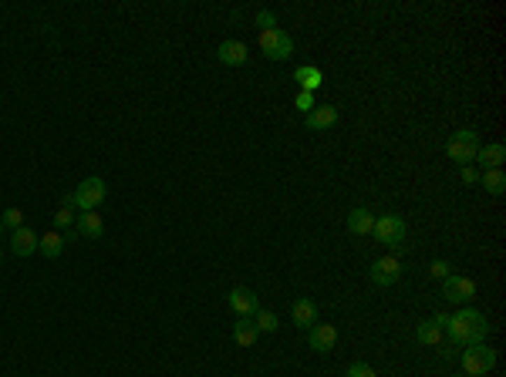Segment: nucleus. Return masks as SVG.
<instances>
[{
  "label": "nucleus",
  "instance_id": "f257e3e1",
  "mask_svg": "<svg viewBox=\"0 0 506 377\" xmlns=\"http://www.w3.org/2000/svg\"><path fill=\"white\" fill-rule=\"evenodd\" d=\"M489 334V320L486 313L472 310V306H463L459 313H452L446 323V337L449 343L456 347H472V343H483Z\"/></svg>",
  "mask_w": 506,
  "mask_h": 377
},
{
  "label": "nucleus",
  "instance_id": "f03ea898",
  "mask_svg": "<svg viewBox=\"0 0 506 377\" xmlns=\"http://www.w3.org/2000/svg\"><path fill=\"white\" fill-rule=\"evenodd\" d=\"M108 195V186H105V179H98V175H92V179H85L71 195H64V206L71 209H81V212H92V209L101 206V199Z\"/></svg>",
  "mask_w": 506,
  "mask_h": 377
},
{
  "label": "nucleus",
  "instance_id": "7ed1b4c3",
  "mask_svg": "<svg viewBox=\"0 0 506 377\" xmlns=\"http://www.w3.org/2000/svg\"><path fill=\"white\" fill-rule=\"evenodd\" d=\"M371 236H378V243L391 246V249H395L391 256H398V253L405 249V219L395 216V212L378 216V219H375V229H371Z\"/></svg>",
  "mask_w": 506,
  "mask_h": 377
},
{
  "label": "nucleus",
  "instance_id": "20e7f679",
  "mask_svg": "<svg viewBox=\"0 0 506 377\" xmlns=\"http://www.w3.org/2000/svg\"><path fill=\"white\" fill-rule=\"evenodd\" d=\"M463 371H466V377H486L493 367H496V350L493 347H486V343H472V347H466L463 350Z\"/></svg>",
  "mask_w": 506,
  "mask_h": 377
},
{
  "label": "nucleus",
  "instance_id": "39448f33",
  "mask_svg": "<svg viewBox=\"0 0 506 377\" xmlns=\"http://www.w3.org/2000/svg\"><path fill=\"white\" fill-rule=\"evenodd\" d=\"M449 158L452 162H459V165H469L472 158H476V151H479V135L472 132V128H459V132L449 138Z\"/></svg>",
  "mask_w": 506,
  "mask_h": 377
},
{
  "label": "nucleus",
  "instance_id": "423d86ee",
  "mask_svg": "<svg viewBox=\"0 0 506 377\" xmlns=\"http://www.w3.org/2000/svg\"><path fill=\"white\" fill-rule=\"evenodd\" d=\"M260 51L270 57V61H287L294 54V38L287 31L273 27V31H263L260 34Z\"/></svg>",
  "mask_w": 506,
  "mask_h": 377
},
{
  "label": "nucleus",
  "instance_id": "0eeeda50",
  "mask_svg": "<svg viewBox=\"0 0 506 377\" xmlns=\"http://www.w3.org/2000/svg\"><path fill=\"white\" fill-rule=\"evenodd\" d=\"M398 276H402V260L398 256H382V260L371 263V283L375 286H391V283H398Z\"/></svg>",
  "mask_w": 506,
  "mask_h": 377
},
{
  "label": "nucleus",
  "instance_id": "6e6552de",
  "mask_svg": "<svg viewBox=\"0 0 506 377\" xmlns=\"http://www.w3.org/2000/svg\"><path fill=\"white\" fill-rule=\"evenodd\" d=\"M442 297L449 303H469L476 297V283L469 280V276H446L442 280Z\"/></svg>",
  "mask_w": 506,
  "mask_h": 377
},
{
  "label": "nucleus",
  "instance_id": "1a4fd4ad",
  "mask_svg": "<svg viewBox=\"0 0 506 377\" xmlns=\"http://www.w3.org/2000/svg\"><path fill=\"white\" fill-rule=\"evenodd\" d=\"M308 343H311V350H317V354H328V350H334V343H338V327L334 323H314L311 330H308Z\"/></svg>",
  "mask_w": 506,
  "mask_h": 377
},
{
  "label": "nucleus",
  "instance_id": "9d476101",
  "mask_svg": "<svg viewBox=\"0 0 506 377\" xmlns=\"http://www.w3.org/2000/svg\"><path fill=\"white\" fill-rule=\"evenodd\" d=\"M247 44L243 40H223L219 47H216V61L219 64H226V68H240V64H247Z\"/></svg>",
  "mask_w": 506,
  "mask_h": 377
},
{
  "label": "nucleus",
  "instance_id": "9b49d317",
  "mask_svg": "<svg viewBox=\"0 0 506 377\" xmlns=\"http://www.w3.org/2000/svg\"><path fill=\"white\" fill-rule=\"evenodd\" d=\"M230 306H233L236 317H253L256 310H260V300H256V293L247 290V286H236L230 290Z\"/></svg>",
  "mask_w": 506,
  "mask_h": 377
},
{
  "label": "nucleus",
  "instance_id": "f8f14e48",
  "mask_svg": "<svg viewBox=\"0 0 506 377\" xmlns=\"http://www.w3.org/2000/svg\"><path fill=\"white\" fill-rule=\"evenodd\" d=\"M38 243H41V236L34 229L20 226V229H14V236H10V253H14V256H31V253H38Z\"/></svg>",
  "mask_w": 506,
  "mask_h": 377
},
{
  "label": "nucleus",
  "instance_id": "ddd939ff",
  "mask_svg": "<svg viewBox=\"0 0 506 377\" xmlns=\"http://www.w3.org/2000/svg\"><path fill=\"white\" fill-rule=\"evenodd\" d=\"M334 121H338V108L334 105H314L308 118H304V125L311 128V132H324V128H331Z\"/></svg>",
  "mask_w": 506,
  "mask_h": 377
},
{
  "label": "nucleus",
  "instance_id": "4468645a",
  "mask_svg": "<svg viewBox=\"0 0 506 377\" xmlns=\"http://www.w3.org/2000/svg\"><path fill=\"white\" fill-rule=\"evenodd\" d=\"M472 162H479V169L486 172V169H500L506 162V145H479V151H476V158Z\"/></svg>",
  "mask_w": 506,
  "mask_h": 377
},
{
  "label": "nucleus",
  "instance_id": "2eb2a0df",
  "mask_svg": "<svg viewBox=\"0 0 506 377\" xmlns=\"http://www.w3.org/2000/svg\"><path fill=\"white\" fill-rule=\"evenodd\" d=\"M294 81L301 84V91H317L321 84H324V71L321 68H314V64H304V68H297L294 71Z\"/></svg>",
  "mask_w": 506,
  "mask_h": 377
},
{
  "label": "nucleus",
  "instance_id": "dca6fc26",
  "mask_svg": "<svg viewBox=\"0 0 506 377\" xmlns=\"http://www.w3.org/2000/svg\"><path fill=\"white\" fill-rule=\"evenodd\" d=\"M291 317L297 327H304V330H311L314 323H317V303L314 300H297L291 306Z\"/></svg>",
  "mask_w": 506,
  "mask_h": 377
},
{
  "label": "nucleus",
  "instance_id": "f3484780",
  "mask_svg": "<svg viewBox=\"0 0 506 377\" xmlns=\"http://www.w3.org/2000/svg\"><path fill=\"white\" fill-rule=\"evenodd\" d=\"M78 232L81 236H88V239H101V236H105V219L98 216L95 209H92V212H81L78 216Z\"/></svg>",
  "mask_w": 506,
  "mask_h": 377
},
{
  "label": "nucleus",
  "instance_id": "a211bd4d",
  "mask_svg": "<svg viewBox=\"0 0 506 377\" xmlns=\"http://www.w3.org/2000/svg\"><path fill=\"white\" fill-rule=\"evenodd\" d=\"M348 229L354 236H371V229H375V212H368V209H351Z\"/></svg>",
  "mask_w": 506,
  "mask_h": 377
},
{
  "label": "nucleus",
  "instance_id": "6ab92c4d",
  "mask_svg": "<svg viewBox=\"0 0 506 377\" xmlns=\"http://www.w3.org/2000/svg\"><path fill=\"white\" fill-rule=\"evenodd\" d=\"M256 337H260V334H256V327H253L250 317H240V320L233 323V340L240 343V347H253Z\"/></svg>",
  "mask_w": 506,
  "mask_h": 377
},
{
  "label": "nucleus",
  "instance_id": "aec40b11",
  "mask_svg": "<svg viewBox=\"0 0 506 377\" xmlns=\"http://www.w3.org/2000/svg\"><path fill=\"white\" fill-rule=\"evenodd\" d=\"M415 337H419V343H426V347H435V343H442L446 330H442V327H435L432 320H422L419 327H415Z\"/></svg>",
  "mask_w": 506,
  "mask_h": 377
},
{
  "label": "nucleus",
  "instance_id": "412c9836",
  "mask_svg": "<svg viewBox=\"0 0 506 377\" xmlns=\"http://www.w3.org/2000/svg\"><path fill=\"white\" fill-rule=\"evenodd\" d=\"M479 186L486 188V192H493V195H503V192H506V175H503V169L479 172Z\"/></svg>",
  "mask_w": 506,
  "mask_h": 377
},
{
  "label": "nucleus",
  "instance_id": "4be33fe9",
  "mask_svg": "<svg viewBox=\"0 0 506 377\" xmlns=\"http://www.w3.org/2000/svg\"><path fill=\"white\" fill-rule=\"evenodd\" d=\"M61 249H64V236L61 232H48V236H41V243H38V253H44L48 260H55V256H61Z\"/></svg>",
  "mask_w": 506,
  "mask_h": 377
},
{
  "label": "nucleus",
  "instance_id": "5701e85b",
  "mask_svg": "<svg viewBox=\"0 0 506 377\" xmlns=\"http://www.w3.org/2000/svg\"><path fill=\"white\" fill-rule=\"evenodd\" d=\"M253 317H256V320H253L256 334H273V330L280 327V320H277V313H273V310H256Z\"/></svg>",
  "mask_w": 506,
  "mask_h": 377
},
{
  "label": "nucleus",
  "instance_id": "b1692460",
  "mask_svg": "<svg viewBox=\"0 0 506 377\" xmlns=\"http://www.w3.org/2000/svg\"><path fill=\"white\" fill-rule=\"evenodd\" d=\"M0 223H3V229H20L24 226V212H20V209H3V212H0Z\"/></svg>",
  "mask_w": 506,
  "mask_h": 377
},
{
  "label": "nucleus",
  "instance_id": "393cba45",
  "mask_svg": "<svg viewBox=\"0 0 506 377\" xmlns=\"http://www.w3.org/2000/svg\"><path fill=\"white\" fill-rule=\"evenodd\" d=\"M256 27H260V34H263V31H273V27H277V14H273V10H260V14H256Z\"/></svg>",
  "mask_w": 506,
  "mask_h": 377
},
{
  "label": "nucleus",
  "instance_id": "a878e982",
  "mask_svg": "<svg viewBox=\"0 0 506 377\" xmlns=\"http://www.w3.org/2000/svg\"><path fill=\"white\" fill-rule=\"evenodd\" d=\"M428 276H432V280H446V276H452V273H449V263H446V260H432V266H428Z\"/></svg>",
  "mask_w": 506,
  "mask_h": 377
},
{
  "label": "nucleus",
  "instance_id": "bb28decb",
  "mask_svg": "<svg viewBox=\"0 0 506 377\" xmlns=\"http://www.w3.org/2000/svg\"><path fill=\"white\" fill-rule=\"evenodd\" d=\"M71 223H75V209H71V206H61L58 212H55V226H64V229H68Z\"/></svg>",
  "mask_w": 506,
  "mask_h": 377
},
{
  "label": "nucleus",
  "instance_id": "cd10ccee",
  "mask_svg": "<svg viewBox=\"0 0 506 377\" xmlns=\"http://www.w3.org/2000/svg\"><path fill=\"white\" fill-rule=\"evenodd\" d=\"M345 377H378V371H375L371 364H351Z\"/></svg>",
  "mask_w": 506,
  "mask_h": 377
},
{
  "label": "nucleus",
  "instance_id": "c85d7f7f",
  "mask_svg": "<svg viewBox=\"0 0 506 377\" xmlns=\"http://www.w3.org/2000/svg\"><path fill=\"white\" fill-rule=\"evenodd\" d=\"M311 108H314V94L311 91H297V112L308 114Z\"/></svg>",
  "mask_w": 506,
  "mask_h": 377
},
{
  "label": "nucleus",
  "instance_id": "c756f323",
  "mask_svg": "<svg viewBox=\"0 0 506 377\" xmlns=\"http://www.w3.org/2000/svg\"><path fill=\"white\" fill-rule=\"evenodd\" d=\"M463 182H466V186H472V182H479V172L472 169V165H463Z\"/></svg>",
  "mask_w": 506,
  "mask_h": 377
},
{
  "label": "nucleus",
  "instance_id": "7c9ffc66",
  "mask_svg": "<svg viewBox=\"0 0 506 377\" xmlns=\"http://www.w3.org/2000/svg\"><path fill=\"white\" fill-rule=\"evenodd\" d=\"M456 354H459V347H456V343H449V340H446V343H442V357H446V360H452V357H456Z\"/></svg>",
  "mask_w": 506,
  "mask_h": 377
},
{
  "label": "nucleus",
  "instance_id": "2f4dec72",
  "mask_svg": "<svg viewBox=\"0 0 506 377\" xmlns=\"http://www.w3.org/2000/svg\"><path fill=\"white\" fill-rule=\"evenodd\" d=\"M0 236H3V223H0Z\"/></svg>",
  "mask_w": 506,
  "mask_h": 377
}]
</instances>
